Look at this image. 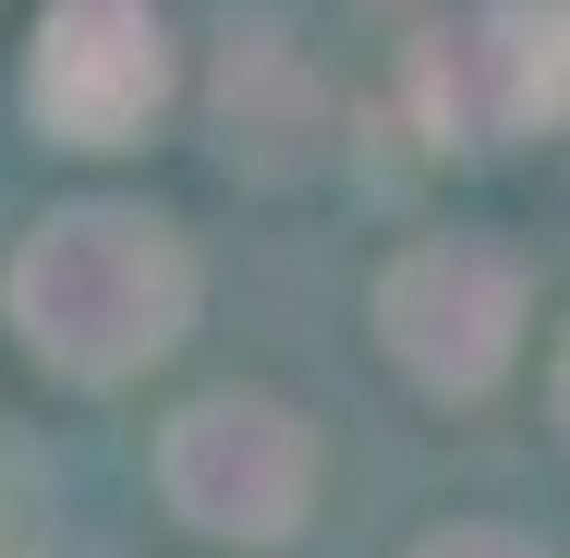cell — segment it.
<instances>
[{
    "label": "cell",
    "instance_id": "5",
    "mask_svg": "<svg viewBox=\"0 0 570 558\" xmlns=\"http://www.w3.org/2000/svg\"><path fill=\"white\" fill-rule=\"evenodd\" d=\"M24 98L61 146H134L170 110V25L158 0H49Z\"/></svg>",
    "mask_w": 570,
    "mask_h": 558
},
{
    "label": "cell",
    "instance_id": "7",
    "mask_svg": "<svg viewBox=\"0 0 570 558\" xmlns=\"http://www.w3.org/2000/svg\"><path fill=\"white\" fill-rule=\"evenodd\" d=\"M547 413H559V438H570V340H559V376H547Z\"/></svg>",
    "mask_w": 570,
    "mask_h": 558
},
{
    "label": "cell",
    "instance_id": "4",
    "mask_svg": "<svg viewBox=\"0 0 570 558\" xmlns=\"http://www.w3.org/2000/svg\"><path fill=\"white\" fill-rule=\"evenodd\" d=\"M376 340H389V364H401L413 389L473 401V389H498L510 352H522V267H510L498 243L438 231V243L389 255V280H376Z\"/></svg>",
    "mask_w": 570,
    "mask_h": 558
},
{
    "label": "cell",
    "instance_id": "2",
    "mask_svg": "<svg viewBox=\"0 0 570 558\" xmlns=\"http://www.w3.org/2000/svg\"><path fill=\"white\" fill-rule=\"evenodd\" d=\"M158 486L219 547H292L304 510H316V425L267 389H207L195 413H170Z\"/></svg>",
    "mask_w": 570,
    "mask_h": 558
},
{
    "label": "cell",
    "instance_id": "6",
    "mask_svg": "<svg viewBox=\"0 0 570 558\" xmlns=\"http://www.w3.org/2000/svg\"><path fill=\"white\" fill-rule=\"evenodd\" d=\"M413 558H547L534 535H510V522H438Z\"/></svg>",
    "mask_w": 570,
    "mask_h": 558
},
{
    "label": "cell",
    "instance_id": "3",
    "mask_svg": "<svg viewBox=\"0 0 570 558\" xmlns=\"http://www.w3.org/2000/svg\"><path fill=\"white\" fill-rule=\"evenodd\" d=\"M413 121L438 146H510L570 121V0H473L413 49Z\"/></svg>",
    "mask_w": 570,
    "mask_h": 558
},
{
    "label": "cell",
    "instance_id": "1",
    "mask_svg": "<svg viewBox=\"0 0 570 558\" xmlns=\"http://www.w3.org/2000/svg\"><path fill=\"white\" fill-rule=\"evenodd\" d=\"M0 304H12V329H24V352L49 376L110 389V376H146L195 329V255L146 207H49L12 243Z\"/></svg>",
    "mask_w": 570,
    "mask_h": 558
}]
</instances>
